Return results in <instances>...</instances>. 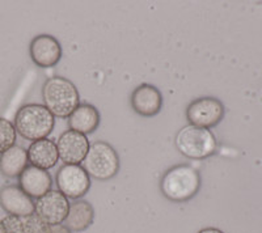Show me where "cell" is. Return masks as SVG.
I'll return each mask as SVG.
<instances>
[{"instance_id":"1","label":"cell","mask_w":262,"mask_h":233,"mask_svg":"<svg viewBox=\"0 0 262 233\" xmlns=\"http://www.w3.org/2000/svg\"><path fill=\"white\" fill-rule=\"evenodd\" d=\"M201 188V176L195 168L180 164L168 169L160 182L163 195L170 202L184 203L195 197Z\"/></svg>"},{"instance_id":"2","label":"cell","mask_w":262,"mask_h":233,"mask_svg":"<svg viewBox=\"0 0 262 233\" xmlns=\"http://www.w3.org/2000/svg\"><path fill=\"white\" fill-rule=\"evenodd\" d=\"M42 100L54 116L69 118L80 105V95L75 84L62 76H53L42 87Z\"/></svg>"},{"instance_id":"3","label":"cell","mask_w":262,"mask_h":233,"mask_svg":"<svg viewBox=\"0 0 262 233\" xmlns=\"http://www.w3.org/2000/svg\"><path fill=\"white\" fill-rule=\"evenodd\" d=\"M15 129L27 141H41L51 134L55 125L54 115L45 105L28 104L18 109Z\"/></svg>"},{"instance_id":"4","label":"cell","mask_w":262,"mask_h":233,"mask_svg":"<svg viewBox=\"0 0 262 233\" xmlns=\"http://www.w3.org/2000/svg\"><path fill=\"white\" fill-rule=\"evenodd\" d=\"M174 144L181 155L191 160H203L215 155L217 151L215 135L209 129L191 125L185 126L177 132Z\"/></svg>"},{"instance_id":"5","label":"cell","mask_w":262,"mask_h":233,"mask_svg":"<svg viewBox=\"0 0 262 233\" xmlns=\"http://www.w3.org/2000/svg\"><path fill=\"white\" fill-rule=\"evenodd\" d=\"M119 157L117 151L106 142L91 144L90 151L83 161L84 171L88 176L98 181L113 178L119 171Z\"/></svg>"},{"instance_id":"6","label":"cell","mask_w":262,"mask_h":233,"mask_svg":"<svg viewBox=\"0 0 262 233\" xmlns=\"http://www.w3.org/2000/svg\"><path fill=\"white\" fill-rule=\"evenodd\" d=\"M226 109L215 97H201L194 100L186 108V120L191 126L201 129H211L221 123Z\"/></svg>"},{"instance_id":"7","label":"cell","mask_w":262,"mask_h":233,"mask_svg":"<svg viewBox=\"0 0 262 233\" xmlns=\"http://www.w3.org/2000/svg\"><path fill=\"white\" fill-rule=\"evenodd\" d=\"M58 190L69 199L79 200L91 189V177L81 165H63L57 177Z\"/></svg>"},{"instance_id":"8","label":"cell","mask_w":262,"mask_h":233,"mask_svg":"<svg viewBox=\"0 0 262 233\" xmlns=\"http://www.w3.org/2000/svg\"><path fill=\"white\" fill-rule=\"evenodd\" d=\"M34 214L49 225H59L64 223L70 211V200L59 190H50L38 198Z\"/></svg>"},{"instance_id":"9","label":"cell","mask_w":262,"mask_h":233,"mask_svg":"<svg viewBox=\"0 0 262 233\" xmlns=\"http://www.w3.org/2000/svg\"><path fill=\"white\" fill-rule=\"evenodd\" d=\"M90 141L86 135L67 130L57 142L59 158L66 165H80L90 151Z\"/></svg>"},{"instance_id":"10","label":"cell","mask_w":262,"mask_h":233,"mask_svg":"<svg viewBox=\"0 0 262 233\" xmlns=\"http://www.w3.org/2000/svg\"><path fill=\"white\" fill-rule=\"evenodd\" d=\"M29 54L36 66L50 68L62 59V46L55 37L50 34H39L30 42Z\"/></svg>"},{"instance_id":"11","label":"cell","mask_w":262,"mask_h":233,"mask_svg":"<svg viewBox=\"0 0 262 233\" xmlns=\"http://www.w3.org/2000/svg\"><path fill=\"white\" fill-rule=\"evenodd\" d=\"M0 206L7 214L18 218H28L34 214L36 203L17 185H8L0 189Z\"/></svg>"},{"instance_id":"12","label":"cell","mask_w":262,"mask_h":233,"mask_svg":"<svg viewBox=\"0 0 262 233\" xmlns=\"http://www.w3.org/2000/svg\"><path fill=\"white\" fill-rule=\"evenodd\" d=\"M130 101L135 113L144 118L156 115L163 108L161 92L152 84H140L131 95Z\"/></svg>"},{"instance_id":"13","label":"cell","mask_w":262,"mask_h":233,"mask_svg":"<svg viewBox=\"0 0 262 233\" xmlns=\"http://www.w3.org/2000/svg\"><path fill=\"white\" fill-rule=\"evenodd\" d=\"M18 186L32 199L33 198L38 199L50 192L53 186V178L48 171L29 165L18 177Z\"/></svg>"},{"instance_id":"14","label":"cell","mask_w":262,"mask_h":233,"mask_svg":"<svg viewBox=\"0 0 262 233\" xmlns=\"http://www.w3.org/2000/svg\"><path fill=\"white\" fill-rule=\"evenodd\" d=\"M28 160L32 167L48 171L57 165L59 160L57 143L51 139H41L33 142L28 148Z\"/></svg>"},{"instance_id":"15","label":"cell","mask_w":262,"mask_h":233,"mask_svg":"<svg viewBox=\"0 0 262 233\" xmlns=\"http://www.w3.org/2000/svg\"><path fill=\"white\" fill-rule=\"evenodd\" d=\"M100 121L101 115L93 105L80 104L69 116V126L72 131L88 135L97 130Z\"/></svg>"},{"instance_id":"16","label":"cell","mask_w":262,"mask_h":233,"mask_svg":"<svg viewBox=\"0 0 262 233\" xmlns=\"http://www.w3.org/2000/svg\"><path fill=\"white\" fill-rule=\"evenodd\" d=\"M95 219V209L92 204L86 200H75L70 204V211L67 219L64 220V225L71 232H83L90 228Z\"/></svg>"},{"instance_id":"17","label":"cell","mask_w":262,"mask_h":233,"mask_svg":"<svg viewBox=\"0 0 262 233\" xmlns=\"http://www.w3.org/2000/svg\"><path fill=\"white\" fill-rule=\"evenodd\" d=\"M28 151L20 146H13L0 155V172L8 178H16L28 167Z\"/></svg>"},{"instance_id":"18","label":"cell","mask_w":262,"mask_h":233,"mask_svg":"<svg viewBox=\"0 0 262 233\" xmlns=\"http://www.w3.org/2000/svg\"><path fill=\"white\" fill-rule=\"evenodd\" d=\"M16 136L15 125L6 118H0V155L15 146Z\"/></svg>"},{"instance_id":"19","label":"cell","mask_w":262,"mask_h":233,"mask_svg":"<svg viewBox=\"0 0 262 233\" xmlns=\"http://www.w3.org/2000/svg\"><path fill=\"white\" fill-rule=\"evenodd\" d=\"M0 233H27L24 220L18 216L7 215L0 220Z\"/></svg>"},{"instance_id":"20","label":"cell","mask_w":262,"mask_h":233,"mask_svg":"<svg viewBox=\"0 0 262 233\" xmlns=\"http://www.w3.org/2000/svg\"><path fill=\"white\" fill-rule=\"evenodd\" d=\"M49 233H71V230L66 227L64 224L59 225H50V229H49Z\"/></svg>"},{"instance_id":"21","label":"cell","mask_w":262,"mask_h":233,"mask_svg":"<svg viewBox=\"0 0 262 233\" xmlns=\"http://www.w3.org/2000/svg\"><path fill=\"white\" fill-rule=\"evenodd\" d=\"M198 233H224L223 230L217 229V228H203Z\"/></svg>"}]
</instances>
